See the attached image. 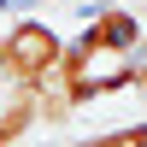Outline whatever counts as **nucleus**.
<instances>
[{
  "label": "nucleus",
  "instance_id": "4",
  "mask_svg": "<svg viewBox=\"0 0 147 147\" xmlns=\"http://www.w3.org/2000/svg\"><path fill=\"white\" fill-rule=\"evenodd\" d=\"M82 147H147V124H118L100 136H82Z\"/></svg>",
  "mask_w": 147,
  "mask_h": 147
},
{
  "label": "nucleus",
  "instance_id": "5",
  "mask_svg": "<svg viewBox=\"0 0 147 147\" xmlns=\"http://www.w3.org/2000/svg\"><path fill=\"white\" fill-rule=\"evenodd\" d=\"M136 88L147 94V35H141V65H136Z\"/></svg>",
  "mask_w": 147,
  "mask_h": 147
},
{
  "label": "nucleus",
  "instance_id": "6",
  "mask_svg": "<svg viewBox=\"0 0 147 147\" xmlns=\"http://www.w3.org/2000/svg\"><path fill=\"white\" fill-rule=\"evenodd\" d=\"M0 35H6V30H0Z\"/></svg>",
  "mask_w": 147,
  "mask_h": 147
},
{
  "label": "nucleus",
  "instance_id": "3",
  "mask_svg": "<svg viewBox=\"0 0 147 147\" xmlns=\"http://www.w3.org/2000/svg\"><path fill=\"white\" fill-rule=\"evenodd\" d=\"M141 18L129 6H100L88 18V30H82V41H94V47H141Z\"/></svg>",
  "mask_w": 147,
  "mask_h": 147
},
{
  "label": "nucleus",
  "instance_id": "2",
  "mask_svg": "<svg viewBox=\"0 0 147 147\" xmlns=\"http://www.w3.org/2000/svg\"><path fill=\"white\" fill-rule=\"evenodd\" d=\"M65 35L53 30L47 18H18L6 35H0V77H12V82H41V77H53L59 65H65Z\"/></svg>",
  "mask_w": 147,
  "mask_h": 147
},
{
  "label": "nucleus",
  "instance_id": "1",
  "mask_svg": "<svg viewBox=\"0 0 147 147\" xmlns=\"http://www.w3.org/2000/svg\"><path fill=\"white\" fill-rule=\"evenodd\" d=\"M136 65H141V47H94V41H71L65 47V88L77 100V112L88 100H106V94H124L136 88Z\"/></svg>",
  "mask_w": 147,
  "mask_h": 147
}]
</instances>
